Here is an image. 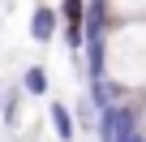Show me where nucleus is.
<instances>
[{"mask_svg": "<svg viewBox=\"0 0 146 142\" xmlns=\"http://www.w3.org/2000/svg\"><path fill=\"white\" fill-rule=\"evenodd\" d=\"M90 30H95V82L120 103L146 95V22L90 17Z\"/></svg>", "mask_w": 146, "mask_h": 142, "instance_id": "1", "label": "nucleus"}, {"mask_svg": "<svg viewBox=\"0 0 146 142\" xmlns=\"http://www.w3.org/2000/svg\"><path fill=\"white\" fill-rule=\"evenodd\" d=\"M90 17H99V22H146V0H90Z\"/></svg>", "mask_w": 146, "mask_h": 142, "instance_id": "2", "label": "nucleus"}, {"mask_svg": "<svg viewBox=\"0 0 146 142\" xmlns=\"http://www.w3.org/2000/svg\"><path fill=\"white\" fill-rule=\"evenodd\" d=\"M56 30H60V9L35 5V9H30V39H35V43H52Z\"/></svg>", "mask_w": 146, "mask_h": 142, "instance_id": "3", "label": "nucleus"}, {"mask_svg": "<svg viewBox=\"0 0 146 142\" xmlns=\"http://www.w3.org/2000/svg\"><path fill=\"white\" fill-rule=\"evenodd\" d=\"M47 121H52V133L60 142H73V138H78V121H73V108L64 99H52L47 103Z\"/></svg>", "mask_w": 146, "mask_h": 142, "instance_id": "4", "label": "nucleus"}, {"mask_svg": "<svg viewBox=\"0 0 146 142\" xmlns=\"http://www.w3.org/2000/svg\"><path fill=\"white\" fill-rule=\"evenodd\" d=\"M22 95H30V99L47 95V69L43 65H30L26 73H22Z\"/></svg>", "mask_w": 146, "mask_h": 142, "instance_id": "5", "label": "nucleus"}, {"mask_svg": "<svg viewBox=\"0 0 146 142\" xmlns=\"http://www.w3.org/2000/svg\"><path fill=\"white\" fill-rule=\"evenodd\" d=\"M129 129H133V142H146V95H137V99H133Z\"/></svg>", "mask_w": 146, "mask_h": 142, "instance_id": "6", "label": "nucleus"}]
</instances>
